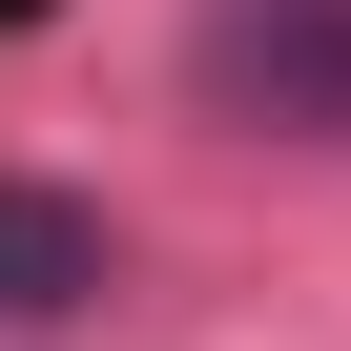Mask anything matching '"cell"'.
Instances as JSON below:
<instances>
[{
  "label": "cell",
  "instance_id": "1",
  "mask_svg": "<svg viewBox=\"0 0 351 351\" xmlns=\"http://www.w3.org/2000/svg\"><path fill=\"white\" fill-rule=\"evenodd\" d=\"M207 83H228V104H330V124H351V21H248V42H207Z\"/></svg>",
  "mask_w": 351,
  "mask_h": 351
},
{
  "label": "cell",
  "instance_id": "2",
  "mask_svg": "<svg viewBox=\"0 0 351 351\" xmlns=\"http://www.w3.org/2000/svg\"><path fill=\"white\" fill-rule=\"evenodd\" d=\"M83 289V207H0V310H62Z\"/></svg>",
  "mask_w": 351,
  "mask_h": 351
},
{
  "label": "cell",
  "instance_id": "3",
  "mask_svg": "<svg viewBox=\"0 0 351 351\" xmlns=\"http://www.w3.org/2000/svg\"><path fill=\"white\" fill-rule=\"evenodd\" d=\"M0 21H21V0H0Z\"/></svg>",
  "mask_w": 351,
  "mask_h": 351
}]
</instances>
